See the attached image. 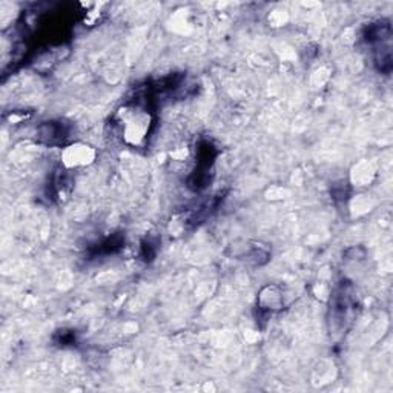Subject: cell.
Segmentation results:
<instances>
[{"mask_svg":"<svg viewBox=\"0 0 393 393\" xmlns=\"http://www.w3.org/2000/svg\"><path fill=\"white\" fill-rule=\"evenodd\" d=\"M112 128L126 146L143 147L152 129V116L138 100L125 103L112 118Z\"/></svg>","mask_w":393,"mask_h":393,"instance_id":"6da1fadb","label":"cell"},{"mask_svg":"<svg viewBox=\"0 0 393 393\" xmlns=\"http://www.w3.org/2000/svg\"><path fill=\"white\" fill-rule=\"evenodd\" d=\"M39 137L46 145H63L69 137V128L63 122H46L39 128Z\"/></svg>","mask_w":393,"mask_h":393,"instance_id":"7a4b0ae2","label":"cell"},{"mask_svg":"<svg viewBox=\"0 0 393 393\" xmlns=\"http://www.w3.org/2000/svg\"><path fill=\"white\" fill-rule=\"evenodd\" d=\"M65 158H66V163L69 160H73L71 163H69V166L86 165L88 161L93 160V151H91L88 146H71L66 149Z\"/></svg>","mask_w":393,"mask_h":393,"instance_id":"3957f363","label":"cell"}]
</instances>
